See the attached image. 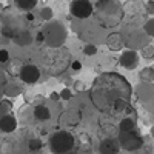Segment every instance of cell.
<instances>
[{"mask_svg": "<svg viewBox=\"0 0 154 154\" xmlns=\"http://www.w3.org/2000/svg\"><path fill=\"white\" fill-rule=\"evenodd\" d=\"M131 94L133 86L117 72H103L97 75L89 88V99L96 109L109 116L123 114L130 106Z\"/></svg>", "mask_w": 154, "mask_h": 154, "instance_id": "6da1fadb", "label": "cell"}, {"mask_svg": "<svg viewBox=\"0 0 154 154\" xmlns=\"http://www.w3.org/2000/svg\"><path fill=\"white\" fill-rule=\"evenodd\" d=\"M93 17L100 28L111 29L122 23L125 8L120 0H97L93 6Z\"/></svg>", "mask_w": 154, "mask_h": 154, "instance_id": "7a4b0ae2", "label": "cell"}, {"mask_svg": "<svg viewBox=\"0 0 154 154\" xmlns=\"http://www.w3.org/2000/svg\"><path fill=\"white\" fill-rule=\"evenodd\" d=\"M71 53L69 49L62 48H45L42 51V65L49 75H60L71 65Z\"/></svg>", "mask_w": 154, "mask_h": 154, "instance_id": "3957f363", "label": "cell"}, {"mask_svg": "<svg viewBox=\"0 0 154 154\" xmlns=\"http://www.w3.org/2000/svg\"><path fill=\"white\" fill-rule=\"evenodd\" d=\"M40 32L43 35V43L46 45V48H62L68 38V31L65 25L59 20L46 22Z\"/></svg>", "mask_w": 154, "mask_h": 154, "instance_id": "277c9868", "label": "cell"}, {"mask_svg": "<svg viewBox=\"0 0 154 154\" xmlns=\"http://www.w3.org/2000/svg\"><path fill=\"white\" fill-rule=\"evenodd\" d=\"M75 145V139L69 131H57L51 136L49 139V148L53 154H66L74 149Z\"/></svg>", "mask_w": 154, "mask_h": 154, "instance_id": "5b68a950", "label": "cell"}, {"mask_svg": "<svg viewBox=\"0 0 154 154\" xmlns=\"http://www.w3.org/2000/svg\"><path fill=\"white\" fill-rule=\"evenodd\" d=\"M117 142L119 146L125 151H137L140 149L145 143V140L142 137V134L139 133V130L136 131H119L117 133Z\"/></svg>", "mask_w": 154, "mask_h": 154, "instance_id": "8992f818", "label": "cell"}, {"mask_svg": "<svg viewBox=\"0 0 154 154\" xmlns=\"http://www.w3.org/2000/svg\"><path fill=\"white\" fill-rule=\"evenodd\" d=\"M93 6L94 5L89 0H71L69 12H71V16H74L79 20L89 19L93 16Z\"/></svg>", "mask_w": 154, "mask_h": 154, "instance_id": "52a82bcc", "label": "cell"}, {"mask_svg": "<svg viewBox=\"0 0 154 154\" xmlns=\"http://www.w3.org/2000/svg\"><path fill=\"white\" fill-rule=\"evenodd\" d=\"M40 69H38V66L32 65V63H26V65H23L19 71V77L20 80L23 83H28V85H34L37 83L38 80H40Z\"/></svg>", "mask_w": 154, "mask_h": 154, "instance_id": "ba28073f", "label": "cell"}, {"mask_svg": "<svg viewBox=\"0 0 154 154\" xmlns=\"http://www.w3.org/2000/svg\"><path fill=\"white\" fill-rule=\"evenodd\" d=\"M148 38L149 37L142 29H136L128 34V37L125 38V45H128V49H133V51H136L137 48L142 49L143 46L148 45Z\"/></svg>", "mask_w": 154, "mask_h": 154, "instance_id": "9c48e42d", "label": "cell"}, {"mask_svg": "<svg viewBox=\"0 0 154 154\" xmlns=\"http://www.w3.org/2000/svg\"><path fill=\"white\" fill-rule=\"evenodd\" d=\"M134 93H136L137 99L142 102L143 105H146V103H149V102L154 100V85H152V83L140 82V83L134 88Z\"/></svg>", "mask_w": 154, "mask_h": 154, "instance_id": "30bf717a", "label": "cell"}, {"mask_svg": "<svg viewBox=\"0 0 154 154\" xmlns=\"http://www.w3.org/2000/svg\"><path fill=\"white\" fill-rule=\"evenodd\" d=\"M119 63L120 66H123L125 69H134L139 65V53L133 49H125L119 57Z\"/></svg>", "mask_w": 154, "mask_h": 154, "instance_id": "8fae6325", "label": "cell"}, {"mask_svg": "<svg viewBox=\"0 0 154 154\" xmlns=\"http://www.w3.org/2000/svg\"><path fill=\"white\" fill-rule=\"evenodd\" d=\"M99 152L100 154H119L120 152V146H119L117 139H114V137L102 139V142L99 145Z\"/></svg>", "mask_w": 154, "mask_h": 154, "instance_id": "7c38bea8", "label": "cell"}, {"mask_svg": "<svg viewBox=\"0 0 154 154\" xmlns=\"http://www.w3.org/2000/svg\"><path fill=\"white\" fill-rule=\"evenodd\" d=\"M105 43L111 51H120L125 46V37L122 32H111L106 35Z\"/></svg>", "mask_w": 154, "mask_h": 154, "instance_id": "4fadbf2b", "label": "cell"}, {"mask_svg": "<svg viewBox=\"0 0 154 154\" xmlns=\"http://www.w3.org/2000/svg\"><path fill=\"white\" fill-rule=\"evenodd\" d=\"M17 128V119L14 117V114H6V116H3L2 119H0V131L2 133H6V134H9V133H12Z\"/></svg>", "mask_w": 154, "mask_h": 154, "instance_id": "5bb4252c", "label": "cell"}, {"mask_svg": "<svg viewBox=\"0 0 154 154\" xmlns=\"http://www.w3.org/2000/svg\"><path fill=\"white\" fill-rule=\"evenodd\" d=\"M12 40H14V43L17 46H28V45L32 43V35H31V32L28 29H22Z\"/></svg>", "mask_w": 154, "mask_h": 154, "instance_id": "9a60e30c", "label": "cell"}, {"mask_svg": "<svg viewBox=\"0 0 154 154\" xmlns=\"http://www.w3.org/2000/svg\"><path fill=\"white\" fill-rule=\"evenodd\" d=\"M34 117L37 119V120H40V122H46V120H49L51 119V111H49V108L48 106H45L43 103H40V105H35V108H34Z\"/></svg>", "mask_w": 154, "mask_h": 154, "instance_id": "2e32d148", "label": "cell"}, {"mask_svg": "<svg viewBox=\"0 0 154 154\" xmlns=\"http://www.w3.org/2000/svg\"><path fill=\"white\" fill-rule=\"evenodd\" d=\"M14 2V6L20 11H26V12H31L37 3H38V0H12Z\"/></svg>", "mask_w": 154, "mask_h": 154, "instance_id": "e0dca14e", "label": "cell"}, {"mask_svg": "<svg viewBox=\"0 0 154 154\" xmlns=\"http://www.w3.org/2000/svg\"><path fill=\"white\" fill-rule=\"evenodd\" d=\"M136 130H137V123L130 117H123L119 122V131H136Z\"/></svg>", "mask_w": 154, "mask_h": 154, "instance_id": "ac0fdd59", "label": "cell"}, {"mask_svg": "<svg viewBox=\"0 0 154 154\" xmlns=\"http://www.w3.org/2000/svg\"><path fill=\"white\" fill-rule=\"evenodd\" d=\"M140 80L145 82V83H152L154 82V68L152 66H145L139 74Z\"/></svg>", "mask_w": 154, "mask_h": 154, "instance_id": "d6986e66", "label": "cell"}, {"mask_svg": "<svg viewBox=\"0 0 154 154\" xmlns=\"http://www.w3.org/2000/svg\"><path fill=\"white\" fill-rule=\"evenodd\" d=\"M3 94H5L6 97H17L19 94H22V88H20L19 85H14V83H8V85L5 86Z\"/></svg>", "mask_w": 154, "mask_h": 154, "instance_id": "ffe728a7", "label": "cell"}, {"mask_svg": "<svg viewBox=\"0 0 154 154\" xmlns=\"http://www.w3.org/2000/svg\"><path fill=\"white\" fill-rule=\"evenodd\" d=\"M11 109H12V102L11 100H2L0 102V119L6 114H11Z\"/></svg>", "mask_w": 154, "mask_h": 154, "instance_id": "44dd1931", "label": "cell"}, {"mask_svg": "<svg viewBox=\"0 0 154 154\" xmlns=\"http://www.w3.org/2000/svg\"><path fill=\"white\" fill-rule=\"evenodd\" d=\"M80 119H82V116L77 112V111H69V112L66 114V123L71 125V126L77 125V123L80 122Z\"/></svg>", "mask_w": 154, "mask_h": 154, "instance_id": "7402d4cb", "label": "cell"}, {"mask_svg": "<svg viewBox=\"0 0 154 154\" xmlns=\"http://www.w3.org/2000/svg\"><path fill=\"white\" fill-rule=\"evenodd\" d=\"M40 17H42V20H45V22L53 20V19H54V11H53V8L43 6V8L40 9Z\"/></svg>", "mask_w": 154, "mask_h": 154, "instance_id": "603a6c76", "label": "cell"}, {"mask_svg": "<svg viewBox=\"0 0 154 154\" xmlns=\"http://www.w3.org/2000/svg\"><path fill=\"white\" fill-rule=\"evenodd\" d=\"M140 54H142L143 59L149 60V59H154V45H146L140 49Z\"/></svg>", "mask_w": 154, "mask_h": 154, "instance_id": "cb8c5ba5", "label": "cell"}, {"mask_svg": "<svg viewBox=\"0 0 154 154\" xmlns=\"http://www.w3.org/2000/svg\"><path fill=\"white\" fill-rule=\"evenodd\" d=\"M142 31H143L148 37H154V19H149V20L145 22Z\"/></svg>", "mask_w": 154, "mask_h": 154, "instance_id": "d4e9b609", "label": "cell"}, {"mask_svg": "<svg viewBox=\"0 0 154 154\" xmlns=\"http://www.w3.org/2000/svg\"><path fill=\"white\" fill-rule=\"evenodd\" d=\"M42 146H43V142L40 139H29V142H28L29 151H40Z\"/></svg>", "mask_w": 154, "mask_h": 154, "instance_id": "484cf974", "label": "cell"}, {"mask_svg": "<svg viewBox=\"0 0 154 154\" xmlns=\"http://www.w3.org/2000/svg\"><path fill=\"white\" fill-rule=\"evenodd\" d=\"M97 53V46L94 43H86L83 46V54L85 56H94Z\"/></svg>", "mask_w": 154, "mask_h": 154, "instance_id": "4316f807", "label": "cell"}, {"mask_svg": "<svg viewBox=\"0 0 154 154\" xmlns=\"http://www.w3.org/2000/svg\"><path fill=\"white\" fill-rule=\"evenodd\" d=\"M59 97L62 99V100H69L71 97H72V91H71V89L69 88H65V89H62V91L59 93Z\"/></svg>", "mask_w": 154, "mask_h": 154, "instance_id": "83f0119b", "label": "cell"}, {"mask_svg": "<svg viewBox=\"0 0 154 154\" xmlns=\"http://www.w3.org/2000/svg\"><path fill=\"white\" fill-rule=\"evenodd\" d=\"M145 11H146V14L154 17V0H148L145 3Z\"/></svg>", "mask_w": 154, "mask_h": 154, "instance_id": "f1b7e54d", "label": "cell"}, {"mask_svg": "<svg viewBox=\"0 0 154 154\" xmlns=\"http://www.w3.org/2000/svg\"><path fill=\"white\" fill-rule=\"evenodd\" d=\"M9 60V51L8 49H0V63H6Z\"/></svg>", "mask_w": 154, "mask_h": 154, "instance_id": "f546056e", "label": "cell"}, {"mask_svg": "<svg viewBox=\"0 0 154 154\" xmlns=\"http://www.w3.org/2000/svg\"><path fill=\"white\" fill-rule=\"evenodd\" d=\"M69 68H71L74 72H79V71L82 69V63H80L79 60H72L71 65H69Z\"/></svg>", "mask_w": 154, "mask_h": 154, "instance_id": "4dcf8cb0", "label": "cell"}, {"mask_svg": "<svg viewBox=\"0 0 154 154\" xmlns=\"http://www.w3.org/2000/svg\"><path fill=\"white\" fill-rule=\"evenodd\" d=\"M74 88H75V91H83L85 85H83L82 82H79V80H75V82H74Z\"/></svg>", "mask_w": 154, "mask_h": 154, "instance_id": "1f68e13d", "label": "cell"}, {"mask_svg": "<svg viewBox=\"0 0 154 154\" xmlns=\"http://www.w3.org/2000/svg\"><path fill=\"white\" fill-rule=\"evenodd\" d=\"M136 152H137V154H151V149H149V148H146V146L143 145L142 148H140V149H137Z\"/></svg>", "mask_w": 154, "mask_h": 154, "instance_id": "d6a6232c", "label": "cell"}, {"mask_svg": "<svg viewBox=\"0 0 154 154\" xmlns=\"http://www.w3.org/2000/svg\"><path fill=\"white\" fill-rule=\"evenodd\" d=\"M35 40H37V42H40V43H43V35H42L40 31H38V34H37V37H35Z\"/></svg>", "mask_w": 154, "mask_h": 154, "instance_id": "836d02e7", "label": "cell"}, {"mask_svg": "<svg viewBox=\"0 0 154 154\" xmlns=\"http://www.w3.org/2000/svg\"><path fill=\"white\" fill-rule=\"evenodd\" d=\"M26 19H28V22H32V20H34V14H32V12H28Z\"/></svg>", "mask_w": 154, "mask_h": 154, "instance_id": "e575fe53", "label": "cell"}, {"mask_svg": "<svg viewBox=\"0 0 154 154\" xmlns=\"http://www.w3.org/2000/svg\"><path fill=\"white\" fill-rule=\"evenodd\" d=\"M60 97H59V94L57 93H53V94H51V100H59Z\"/></svg>", "mask_w": 154, "mask_h": 154, "instance_id": "d590c367", "label": "cell"}, {"mask_svg": "<svg viewBox=\"0 0 154 154\" xmlns=\"http://www.w3.org/2000/svg\"><path fill=\"white\" fill-rule=\"evenodd\" d=\"M151 136H152V139H154V126H151Z\"/></svg>", "mask_w": 154, "mask_h": 154, "instance_id": "8d00e7d4", "label": "cell"}, {"mask_svg": "<svg viewBox=\"0 0 154 154\" xmlns=\"http://www.w3.org/2000/svg\"><path fill=\"white\" fill-rule=\"evenodd\" d=\"M66 154H77L75 151H69V152H66Z\"/></svg>", "mask_w": 154, "mask_h": 154, "instance_id": "74e56055", "label": "cell"}, {"mask_svg": "<svg viewBox=\"0 0 154 154\" xmlns=\"http://www.w3.org/2000/svg\"><path fill=\"white\" fill-rule=\"evenodd\" d=\"M2 23H3V22H2V17H0V28H2Z\"/></svg>", "mask_w": 154, "mask_h": 154, "instance_id": "f35d334b", "label": "cell"}, {"mask_svg": "<svg viewBox=\"0 0 154 154\" xmlns=\"http://www.w3.org/2000/svg\"><path fill=\"white\" fill-rule=\"evenodd\" d=\"M0 151H2V148H0Z\"/></svg>", "mask_w": 154, "mask_h": 154, "instance_id": "ab89813d", "label": "cell"}]
</instances>
